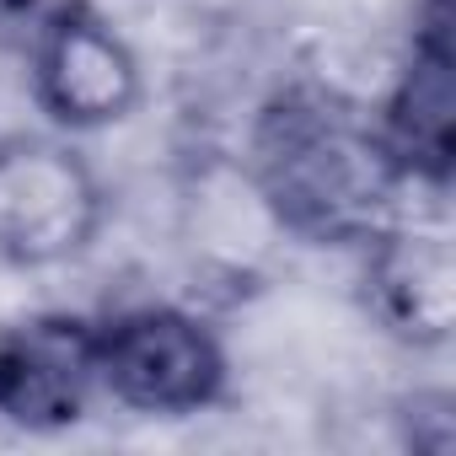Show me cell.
I'll return each mask as SVG.
<instances>
[{"mask_svg": "<svg viewBox=\"0 0 456 456\" xmlns=\"http://www.w3.org/2000/svg\"><path fill=\"white\" fill-rule=\"evenodd\" d=\"M97 376L129 408L188 413L220 392L225 360L193 317L145 306V312H129V317L97 328Z\"/></svg>", "mask_w": 456, "mask_h": 456, "instance_id": "2", "label": "cell"}, {"mask_svg": "<svg viewBox=\"0 0 456 456\" xmlns=\"http://www.w3.org/2000/svg\"><path fill=\"white\" fill-rule=\"evenodd\" d=\"M370 301L403 338L435 344L451 328V248L440 232H397L370 253Z\"/></svg>", "mask_w": 456, "mask_h": 456, "instance_id": "7", "label": "cell"}, {"mask_svg": "<svg viewBox=\"0 0 456 456\" xmlns=\"http://www.w3.org/2000/svg\"><path fill=\"white\" fill-rule=\"evenodd\" d=\"M97 376V328L81 317H38L0 338V419L60 429L81 419Z\"/></svg>", "mask_w": 456, "mask_h": 456, "instance_id": "6", "label": "cell"}, {"mask_svg": "<svg viewBox=\"0 0 456 456\" xmlns=\"http://www.w3.org/2000/svg\"><path fill=\"white\" fill-rule=\"evenodd\" d=\"M451 0H424L413 17V49L397 76V92L387 97V113L376 118L387 156L397 177L445 183L456 156V70H451Z\"/></svg>", "mask_w": 456, "mask_h": 456, "instance_id": "5", "label": "cell"}, {"mask_svg": "<svg viewBox=\"0 0 456 456\" xmlns=\"http://www.w3.org/2000/svg\"><path fill=\"white\" fill-rule=\"evenodd\" d=\"M102 193L92 172L44 140L0 151V253L17 264H54L97 232Z\"/></svg>", "mask_w": 456, "mask_h": 456, "instance_id": "3", "label": "cell"}, {"mask_svg": "<svg viewBox=\"0 0 456 456\" xmlns=\"http://www.w3.org/2000/svg\"><path fill=\"white\" fill-rule=\"evenodd\" d=\"M134 86V54L81 0H65L33 28V92L60 124L124 118Z\"/></svg>", "mask_w": 456, "mask_h": 456, "instance_id": "4", "label": "cell"}, {"mask_svg": "<svg viewBox=\"0 0 456 456\" xmlns=\"http://www.w3.org/2000/svg\"><path fill=\"white\" fill-rule=\"evenodd\" d=\"M253 177L306 242H360L403 183L376 118L328 86H285L253 124Z\"/></svg>", "mask_w": 456, "mask_h": 456, "instance_id": "1", "label": "cell"}]
</instances>
